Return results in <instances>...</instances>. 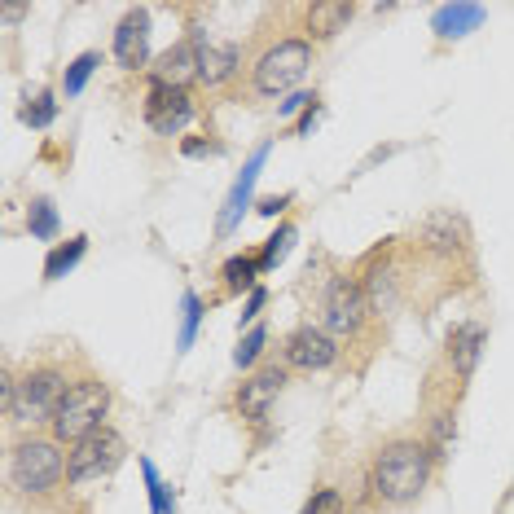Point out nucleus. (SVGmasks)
Wrapping results in <instances>:
<instances>
[{
	"instance_id": "obj_1",
	"label": "nucleus",
	"mask_w": 514,
	"mask_h": 514,
	"mask_svg": "<svg viewBox=\"0 0 514 514\" xmlns=\"http://www.w3.org/2000/svg\"><path fill=\"white\" fill-rule=\"evenodd\" d=\"M431 444L427 440H413V435H396L387 440L383 449L374 453V466H370V493L387 506H409V501L422 497L431 479Z\"/></svg>"
},
{
	"instance_id": "obj_2",
	"label": "nucleus",
	"mask_w": 514,
	"mask_h": 514,
	"mask_svg": "<svg viewBox=\"0 0 514 514\" xmlns=\"http://www.w3.org/2000/svg\"><path fill=\"white\" fill-rule=\"evenodd\" d=\"M75 378H66V370L58 361H40L31 365V370H22L18 378H9L5 383V409L14 422H27V427H36V422H53L66 400V391H71Z\"/></svg>"
},
{
	"instance_id": "obj_3",
	"label": "nucleus",
	"mask_w": 514,
	"mask_h": 514,
	"mask_svg": "<svg viewBox=\"0 0 514 514\" xmlns=\"http://www.w3.org/2000/svg\"><path fill=\"white\" fill-rule=\"evenodd\" d=\"M66 479V453L53 435H27L9 449V488L27 497L53 493Z\"/></svg>"
},
{
	"instance_id": "obj_4",
	"label": "nucleus",
	"mask_w": 514,
	"mask_h": 514,
	"mask_svg": "<svg viewBox=\"0 0 514 514\" xmlns=\"http://www.w3.org/2000/svg\"><path fill=\"white\" fill-rule=\"evenodd\" d=\"M106 413H110V387L102 383V378L84 374V378L71 383V391H66L58 418L49 422V435L58 444H80L84 435L106 427Z\"/></svg>"
},
{
	"instance_id": "obj_5",
	"label": "nucleus",
	"mask_w": 514,
	"mask_h": 514,
	"mask_svg": "<svg viewBox=\"0 0 514 514\" xmlns=\"http://www.w3.org/2000/svg\"><path fill=\"white\" fill-rule=\"evenodd\" d=\"M124 457H128V440L106 422L93 435H84L80 444H71V453H66V484L75 488L97 484V479L115 475L124 466Z\"/></svg>"
},
{
	"instance_id": "obj_6",
	"label": "nucleus",
	"mask_w": 514,
	"mask_h": 514,
	"mask_svg": "<svg viewBox=\"0 0 514 514\" xmlns=\"http://www.w3.org/2000/svg\"><path fill=\"white\" fill-rule=\"evenodd\" d=\"M308 66H312V40L290 36V40L268 44V49L260 53V62H255V75H251V80H255V93H264V97L290 93V88L304 84Z\"/></svg>"
},
{
	"instance_id": "obj_7",
	"label": "nucleus",
	"mask_w": 514,
	"mask_h": 514,
	"mask_svg": "<svg viewBox=\"0 0 514 514\" xmlns=\"http://www.w3.org/2000/svg\"><path fill=\"white\" fill-rule=\"evenodd\" d=\"M321 312H326V330L330 334H356L370 317V299L356 277H334L326 299H321Z\"/></svg>"
},
{
	"instance_id": "obj_8",
	"label": "nucleus",
	"mask_w": 514,
	"mask_h": 514,
	"mask_svg": "<svg viewBox=\"0 0 514 514\" xmlns=\"http://www.w3.org/2000/svg\"><path fill=\"white\" fill-rule=\"evenodd\" d=\"M282 356H286L290 370H304V374L330 370V365L339 361V343H334V334H330L326 326H299V330L286 339Z\"/></svg>"
},
{
	"instance_id": "obj_9",
	"label": "nucleus",
	"mask_w": 514,
	"mask_h": 514,
	"mask_svg": "<svg viewBox=\"0 0 514 514\" xmlns=\"http://www.w3.org/2000/svg\"><path fill=\"white\" fill-rule=\"evenodd\" d=\"M286 391V365H264V370H255L247 383L238 387V396H233V405L247 422H264L268 409H273V400Z\"/></svg>"
},
{
	"instance_id": "obj_10",
	"label": "nucleus",
	"mask_w": 514,
	"mask_h": 514,
	"mask_svg": "<svg viewBox=\"0 0 514 514\" xmlns=\"http://www.w3.org/2000/svg\"><path fill=\"white\" fill-rule=\"evenodd\" d=\"M189 119H194L189 88H150V97H145V124L159 132V137H176Z\"/></svg>"
},
{
	"instance_id": "obj_11",
	"label": "nucleus",
	"mask_w": 514,
	"mask_h": 514,
	"mask_svg": "<svg viewBox=\"0 0 514 514\" xmlns=\"http://www.w3.org/2000/svg\"><path fill=\"white\" fill-rule=\"evenodd\" d=\"M150 58V14L145 9H128L124 22L115 27V62L124 71H137Z\"/></svg>"
},
{
	"instance_id": "obj_12",
	"label": "nucleus",
	"mask_w": 514,
	"mask_h": 514,
	"mask_svg": "<svg viewBox=\"0 0 514 514\" xmlns=\"http://www.w3.org/2000/svg\"><path fill=\"white\" fill-rule=\"evenodd\" d=\"M189 80H198V44L194 40L159 53V62L150 66V84L154 88H189Z\"/></svg>"
},
{
	"instance_id": "obj_13",
	"label": "nucleus",
	"mask_w": 514,
	"mask_h": 514,
	"mask_svg": "<svg viewBox=\"0 0 514 514\" xmlns=\"http://www.w3.org/2000/svg\"><path fill=\"white\" fill-rule=\"evenodd\" d=\"M242 66V49L229 40H203L198 44V80H203L207 88H220L229 84L233 75H238Z\"/></svg>"
},
{
	"instance_id": "obj_14",
	"label": "nucleus",
	"mask_w": 514,
	"mask_h": 514,
	"mask_svg": "<svg viewBox=\"0 0 514 514\" xmlns=\"http://www.w3.org/2000/svg\"><path fill=\"white\" fill-rule=\"evenodd\" d=\"M484 343H488V330L479 321H466L449 334V361H453V374L457 378H471L479 356H484Z\"/></svg>"
},
{
	"instance_id": "obj_15",
	"label": "nucleus",
	"mask_w": 514,
	"mask_h": 514,
	"mask_svg": "<svg viewBox=\"0 0 514 514\" xmlns=\"http://www.w3.org/2000/svg\"><path fill=\"white\" fill-rule=\"evenodd\" d=\"M352 14H356V9L348 5V0H312V5L304 9L308 36L312 40H334L352 22Z\"/></svg>"
},
{
	"instance_id": "obj_16",
	"label": "nucleus",
	"mask_w": 514,
	"mask_h": 514,
	"mask_svg": "<svg viewBox=\"0 0 514 514\" xmlns=\"http://www.w3.org/2000/svg\"><path fill=\"white\" fill-rule=\"evenodd\" d=\"M479 22H484V9L479 5H440L431 18V31L440 40H457V36H466V31H475Z\"/></svg>"
},
{
	"instance_id": "obj_17",
	"label": "nucleus",
	"mask_w": 514,
	"mask_h": 514,
	"mask_svg": "<svg viewBox=\"0 0 514 514\" xmlns=\"http://www.w3.org/2000/svg\"><path fill=\"white\" fill-rule=\"evenodd\" d=\"M84 251H88V238H84V233H75L71 242L53 247V251H49V260H44V282H58V277H66L75 264L84 260Z\"/></svg>"
},
{
	"instance_id": "obj_18",
	"label": "nucleus",
	"mask_w": 514,
	"mask_h": 514,
	"mask_svg": "<svg viewBox=\"0 0 514 514\" xmlns=\"http://www.w3.org/2000/svg\"><path fill=\"white\" fill-rule=\"evenodd\" d=\"M255 273H260V255H233V260L225 264V290L229 295L255 290Z\"/></svg>"
},
{
	"instance_id": "obj_19",
	"label": "nucleus",
	"mask_w": 514,
	"mask_h": 514,
	"mask_svg": "<svg viewBox=\"0 0 514 514\" xmlns=\"http://www.w3.org/2000/svg\"><path fill=\"white\" fill-rule=\"evenodd\" d=\"M97 66H102V53H80V58L66 66V75H62V93H66V97H80V93H84V84L93 80Z\"/></svg>"
},
{
	"instance_id": "obj_20",
	"label": "nucleus",
	"mask_w": 514,
	"mask_h": 514,
	"mask_svg": "<svg viewBox=\"0 0 514 514\" xmlns=\"http://www.w3.org/2000/svg\"><path fill=\"white\" fill-rule=\"evenodd\" d=\"M260 163H264V150L255 154V159L247 163V172H242V181L233 185V198H229V211H225V220H220V229H233V220H238V211H242V203L251 198V185H255V172H260Z\"/></svg>"
},
{
	"instance_id": "obj_21",
	"label": "nucleus",
	"mask_w": 514,
	"mask_h": 514,
	"mask_svg": "<svg viewBox=\"0 0 514 514\" xmlns=\"http://www.w3.org/2000/svg\"><path fill=\"white\" fill-rule=\"evenodd\" d=\"M27 229H31V238H40V242H49L53 233H58V211H53L49 198H36V203H31Z\"/></svg>"
},
{
	"instance_id": "obj_22",
	"label": "nucleus",
	"mask_w": 514,
	"mask_h": 514,
	"mask_svg": "<svg viewBox=\"0 0 514 514\" xmlns=\"http://www.w3.org/2000/svg\"><path fill=\"white\" fill-rule=\"evenodd\" d=\"M53 119H58V102H53V93L27 97V106H22V124L27 128H49Z\"/></svg>"
},
{
	"instance_id": "obj_23",
	"label": "nucleus",
	"mask_w": 514,
	"mask_h": 514,
	"mask_svg": "<svg viewBox=\"0 0 514 514\" xmlns=\"http://www.w3.org/2000/svg\"><path fill=\"white\" fill-rule=\"evenodd\" d=\"M290 242H295V229L282 225V229L273 233V238H268V247L260 251V273H268V268H277V264H282V255L290 251Z\"/></svg>"
},
{
	"instance_id": "obj_24",
	"label": "nucleus",
	"mask_w": 514,
	"mask_h": 514,
	"mask_svg": "<svg viewBox=\"0 0 514 514\" xmlns=\"http://www.w3.org/2000/svg\"><path fill=\"white\" fill-rule=\"evenodd\" d=\"M141 471H145V484H150V506H154V514H172V497H167V484L159 479V471H154L150 457H141Z\"/></svg>"
},
{
	"instance_id": "obj_25",
	"label": "nucleus",
	"mask_w": 514,
	"mask_h": 514,
	"mask_svg": "<svg viewBox=\"0 0 514 514\" xmlns=\"http://www.w3.org/2000/svg\"><path fill=\"white\" fill-rule=\"evenodd\" d=\"M264 343H268V330H264V326H255V330L247 334V339L238 343V352H233V361H238L242 370H251V365L264 356Z\"/></svg>"
},
{
	"instance_id": "obj_26",
	"label": "nucleus",
	"mask_w": 514,
	"mask_h": 514,
	"mask_svg": "<svg viewBox=\"0 0 514 514\" xmlns=\"http://www.w3.org/2000/svg\"><path fill=\"white\" fill-rule=\"evenodd\" d=\"M304 514H343V493L339 488H317L312 501L304 506Z\"/></svg>"
},
{
	"instance_id": "obj_27",
	"label": "nucleus",
	"mask_w": 514,
	"mask_h": 514,
	"mask_svg": "<svg viewBox=\"0 0 514 514\" xmlns=\"http://www.w3.org/2000/svg\"><path fill=\"white\" fill-rule=\"evenodd\" d=\"M181 154H185V159H207V154H225V145H220V141L185 137V141H181Z\"/></svg>"
},
{
	"instance_id": "obj_28",
	"label": "nucleus",
	"mask_w": 514,
	"mask_h": 514,
	"mask_svg": "<svg viewBox=\"0 0 514 514\" xmlns=\"http://www.w3.org/2000/svg\"><path fill=\"white\" fill-rule=\"evenodd\" d=\"M194 330H198V295H185V330H181V348L194 343Z\"/></svg>"
},
{
	"instance_id": "obj_29",
	"label": "nucleus",
	"mask_w": 514,
	"mask_h": 514,
	"mask_svg": "<svg viewBox=\"0 0 514 514\" xmlns=\"http://www.w3.org/2000/svg\"><path fill=\"white\" fill-rule=\"evenodd\" d=\"M312 102H317V97H308V93H290V97H286V102L277 106V110H282V115H295V110H308Z\"/></svg>"
},
{
	"instance_id": "obj_30",
	"label": "nucleus",
	"mask_w": 514,
	"mask_h": 514,
	"mask_svg": "<svg viewBox=\"0 0 514 514\" xmlns=\"http://www.w3.org/2000/svg\"><path fill=\"white\" fill-rule=\"evenodd\" d=\"M260 308H264V286H255V290H251V299H247V308H242V321L260 317Z\"/></svg>"
},
{
	"instance_id": "obj_31",
	"label": "nucleus",
	"mask_w": 514,
	"mask_h": 514,
	"mask_svg": "<svg viewBox=\"0 0 514 514\" xmlns=\"http://www.w3.org/2000/svg\"><path fill=\"white\" fill-rule=\"evenodd\" d=\"M282 207H286V198H264V203H260V216H277Z\"/></svg>"
},
{
	"instance_id": "obj_32",
	"label": "nucleus",
	"mask_w": 514,
	"mask_h": 514,
	"mask_svg": "<svg viewBox=\"0 0 514 514\" xmlns=\"http://www.w3.org/2000/svg\"><path fill=\"white\" fill-rule=\"evenodd\" d=\"M0 9H5V18H9V22H18L22 14H27V5H9V0H5V5H0Z\"/></svg>"
}]
</instances>
